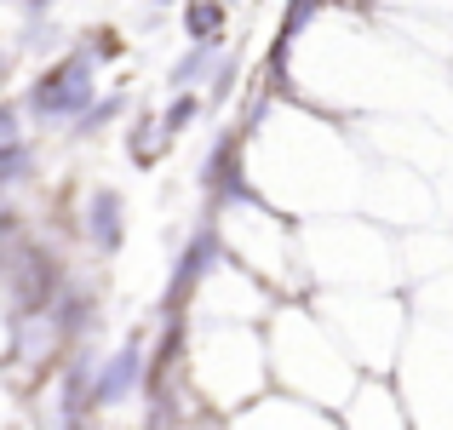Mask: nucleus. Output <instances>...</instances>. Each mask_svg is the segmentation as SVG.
<instances>
[{
    "instance_id": "nucleus-1",
    "label": "nucleus",
    "mask_w": 453,
    "mask_h": 430,
    "mask_svg": "<svg viewBox=\"0 0 453 430\" xmlns=\"http://www.w3.org/2000/svg\"><path fill=\"white\" fill-rule=\"evenodd\" d=\"M270 362H276V379L288 385V396H304V402L327 396L333 413L362 385L356 356L339 344V333L327 327V316L316 310L310 293L281 298V304L270 310Z\"/></svg>"
},
{
    "instance_id": "nucleus-2",
    "label": "nucleus",
    "mask_w": 453,
    "mask_h": 430,
    "mask_svg": "<svg viewBox=\"0 0 453 430\" xmlns=\"http://www.w3.org/2000/svg\"><path fill=\"white\" fill-rule=\"evenodd\" d=\"M178 362H184V385L196 396H207L219 413H242L247 402H258L270 390V333L258 339L247 321H212L196 327L178 344Z\"/></svg>"
},
{
    "instance_id": "nucleus-3",
    "label": "nucleus",
    "mask_w": 453,
    "mask_h": 430,
    "mask_svg": "<svg viewBox=\"0 0 453 430\" xmlns=\"http://www.w3.org/2000/svg\"><path fill=\"white\" fill-rule=\"evenodd\" d=\"M310 298L356 362L390 367L402 356L408 327H402V298H390V287H327V293L316 287Z\"/></svg>"
},
{
    "instance_id": "nucleus-4",
    "label": "nucleus",
    "mask_w": 453,
    "mask_h": 430,
    "mask_svg": "<svg viewBox=\"0 0 453 430\" xmlns=\"http://www.w3.org/2000/svg\"><path fill=\"white\" fill-rule=\"evenodd\" d=\"M339 419H350V425H362V419L402 425V419H413V413H408V402H396V396H390V385H385V379H362V385L350 390V402L339 408Z\"/></svg>"
},
{
    "instance_id": "nucleus-5",
    "label": "nucleus",
    "mask_w": 453,
    "mask_h": 430,
    "mask_svg": "<svg viewBox=\"0 0 453 430\" xmlns=\"http://www.w3.org/2000/svg\"><path fill=\"white\" fill-rule=\"evenodd\" d=\"M81 235H87V247H98V253H110V247L121 242V201H115L110 189H98L92 207L81 212Z\"/></svg>"
},
{
    "instance_id": "nucleus-6",
    "label": "nucleus",
    "mask_w": 453,
    "mask_h": 430,
    "mask_svg": "<svg viewBox=\"0 0 453 430\" xmlns=\"http://www.w3.org/2000/svg\"><path fill=\"white\" fill-rule=\"evenodd\" d=\"M184 29H189V41L212 46L224 35V0H189L184 6Z\"/></svg>"
}]
</instances>
